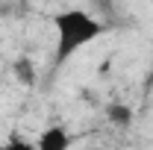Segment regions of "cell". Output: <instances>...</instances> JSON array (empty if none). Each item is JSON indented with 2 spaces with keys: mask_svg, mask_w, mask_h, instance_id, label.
<instances>
[{
  "mask_svg": "<svg viewBox=\"0 0 153 150\" xmlns=\"http://www.w3.org/2000/svg\"><path fill=\"white\" fill-rule=\"evenodd\" d=\"M12 74H15V79H18L21 85H27V88H33L38 82V68L36 62L30 56H18L15 62H12Z\"/></svg>",
  "mask_w": 153,
  "mask_h": 150,
  "instance_id": "cell-4",
  "label": "cell"
},
{
  "mask_svg": "<svg viewBox=\"0 0 153 150\" xmlns=\"http://www.w3.org/2000/svg\"><path fill=\"white\" fill-rule=\"evenodd\" d=\"M106 121H109L112 127H118V130H127V127H133L135 112H133V106H127V103L115 100V103L106 106Z\"/></svg>",
  "mask_w": 153,
  "mask_h": 150,
  "instance_id": "cell-3",
  "label": "cell"
},
{
  "mask_svg": "<svg viewBox=\"0 0 153 150\" xmlns=\"http://www.w3.org/2000/svg\"><path fill=\"white\" fill-rule=\"evenodd\" d=\"M0 150H36V144H33V141H24V138L15 135V138H9L6 144H0Z\"/></svg>",
  "mask_w": 153,
  "mask_h": 150,
  "instance_id": "cell-5",
  "label": "cell"
},
{
  "mask_svg": "<svg viewBox=\"0 0 153 150\" xmlns=\"http://www.w3.org/2000/svg\"><path fill=\"white\" fill-rule=\"evenodd\" d=\"M50 27L56 33V44H53V71H59L68 59H74L82 47H88L91 41L106 33V24L94 18L85 9H62L50 18Z\"/></svg>",
  "mask_w": 153,
  "mask_h": 150,
  "instance_id": "cell-1",
  "label": "cell"
},
{
  "mask_svg": "<svg viewBox=\"0 0 153 150\" xmlns=\"http://www.w3.org/2000/svg\"><path fill=\"white\" fill-rule=\"evenodd\" d=\"M150 91H153V74H150Z\"/></svg>",
  "mask_w": 153,
  "mask_h": 150,
  "instance_id": "cell-6",
  "label": "cell"
},
{
  "mask_svg": "<svg viewBox=\"0 0 153 150\" xmlns=\"http://www.w3.org/2000/svg\"><path fill=\"white\" fill-rule=\"evenodd\" d=\"M36 150H71V132L62 124L44 127L41 135H38V141H36Z\"/></svg>",
  "mask_w": 153,
  "mask_h": 150,
  "instance_id": "cell-2",
  "label": "cell"
}]
</instances>
